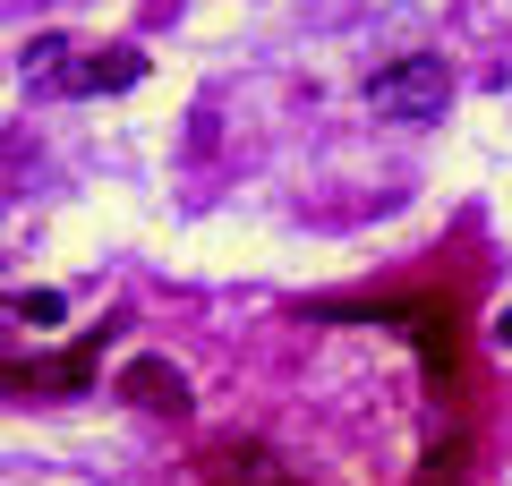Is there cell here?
Here are the masks:
<instances>
[{"label": "cell", "mask_w": 512, "mask_h": 486, "mask_svg": "<svg viewBox=\"0 0 512 486\" xmlns=\"http://www.w3.org/2000/svg\"><path fill=\"white\" fill-rule=\"evenodd\" d=\"M444 103H453V69H444V52H402V60H384L376 77H367V111L376 120H444Z\"/></svg>", "instance_id": "6da1fadb"}, {"label": "cell", "mask_w": 512, "mask_h": 486, "mask_svg": "<svg viewBox=\"0 0 512 486\" xmlns=\"http://www.w3.org/2000/svg\"><path fill=\"white\" fill-rule=\"evenodd\" d=\"M146 77V52H128V43H103V52H69L52 77V94H120Z\"/></svg>", "instance_id": "7a4b0ae2"}, {"label": "cell", "mask_w": 512, "mask_h": 486, "mask_svg": "<svg viewBox=\"0 0 512 486\" xmlns=\"http://www.w3.org/2000/svg\"><path fill=\"white\" fill-rule=\"evenodd\" d=\"M120 393L137 401V410H154V418H188V376L171 359H128L120 367Z\"/></svg>", "instance_id": "3957f363"}, {"label": "cell", "mask_w": 512, "mask_h": 486, "mask_svg": "<svg viewBox=\"0 0 512 486\" xmlns=\"http://www.w3.org/2000/svg\"><path fill=\"white\" fill-rule=\"evenodd\" d=\"M205 469H214L222 486H274V452L256 444V435H222V444H205Z\"/></svg>", "instance_id": "277c9868"}, {"label": "cell", "mask_w": 512, "mask_h": 486, "mask_svg": "<svg viewBox=\"0 0 512 486\" xmlns=\"http://www.w3.org/2000/svg\"><path fill=\"white\" fill-rule=\"evenodd\" d=\"M69 52H77L69 35H35V43H26V86H52V77H60V60H69Z\"/></svg>", "instance_id": "5b68a950"}, {"label": "cell", "mask_w": 512, "mask_h": 486, "mask_svg": "<svg viewBox=\"0 0 512 486\" xmlns=\"http://www.w3.org/2000/svg\"><path fill=\"white\" fill-rule=\"evenodd\" d=\"M18 324H60V290H26V299H18Z\"/></svg>", "instance_id": "8992f818"}, {"label": "cell", "mask_w": 512, "mask_h": 486, "mask_svg": "<svg viewBox=\"0 0 512 486\" xmlns=\"http://www.w3.org/2000/svg\"><path fill=\"white\" fill-rule=\"evenodd\" d=\"M495 342H504V350H512V307H504V316H495Z\"/></svg>", "instance_id": "52a82bcc"}]
</instances>
